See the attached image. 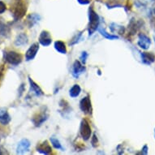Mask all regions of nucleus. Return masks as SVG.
<instances>
[{
  "label": "nucleus",
  "instance_id": "obj_19",
  "mask_svg": "<svg viewBox=\"0 0 155 155\" xmlns=\"http://www.w3.org/2000/svg\"><path fill=\"white\" fill-rule=\"evenodd\" d=\"M10 33V28L3 22H0V38H8Z\"/></svg>",
  "mask_w": 155,
  "mask_h": 155
},
{
  "label": "nucleus",
  "instance_id": "obj_1",
  "mask_svg": "<svg viewBox=\"0 0 155 155\" xmlns=\"http://www.w3.org/2000/svg\"><path fill=\"white\" fill-rule=\"evenodd\" d=\"M27 1L26 0H13L11 7V12L13 19L15 21L21 20L25 15L27 12Z\"/></svg>",
  "mask_w": 155,
  "mask_h": 155
},
{
  "label": "nucleus",
  "instance_id": "obj_27",
  "mask_svg": "<svg viewBox=\"0 0 155 155\" xmlns=\"http://www.w3.org/2000/svg\"><path fill=\"white\" fill-rule=\"evenodd\" d=\"M88 56H89V54H88V53H87L86 51H83V52H82L81 55L80 57V59H81V61L82 64H85Z\"/></svg>",
  "mask_w": 155,
  "mask_h": 155
},
{
  "label": "nucleus",
  "instance_id": "obj_3",
  "mask_svg": "<svg viewBox=\"0 0 155 155\" xmlns=\"http://www.w3.org/2000/svg\"><path fill=\"white\" fill-rule=\"evenodd\" d=\"M3 58L7 63L13 66H17L23 60V57L21 54L14 51H3Z\"/></svg>",
  "mask_w": 155,
  "mask_h": 155
},
{
  "label": "nucleus",
  "instance_id": "obj_32",
  "mask_svg": "<svg viewBox=\"0 0 155 155\" xmlns=\"http://www.w3.org/2000/svg\"><path fill=\"white\" fill-rule=\"evenodd\" d=\"M3 67H1V68H0V80L2 78V76H3Z\"/></svg>",
  "mask_w": 155,
  "mask_h": 155
},
{
  "label": "nucleus",
  "instance_id": "obj_28",
  "mask_svg": "<svg viewBox=\"0 0 155 155\" xmlns=\"http://www.w3.org/2000/svg\"><path fill=\"white\" fill-rule=\"evenodd\" d=\"M6 10H7V6H6V4L3 2H2V1H0V15L5 12Z\"/></svg>",
  "mask_w": 155,
  "mask_h": 155
},
{
  "label": "nucleus",
  "instance_id": "obj_8",
  "mask_svg": "<svg viewBox=\"0 0 155 155\" xmlns=\"http://www.w3.org/2000/svg\"><path fill=\"white\" fill-rule=\"evenodd\" d=\"M31 143L28 139H22L18 143L16 148V153L17 154H25V153L29 151Z\"/></svg>",
  "mask_w": 155,
  "mask_h": 155
},
{
  "label": "nucleus",
  "instance_id": "obj_6",
  "mask_svg": "<svg viewBox=\"0 0 155 155\" xmlns=\"http://www.w3.org/2000/svg\"><path fill=\"white\" fill-rule=\"evenodd\" d=\"M80 109L81 110V111L85 114H92L93 108H92L91 100L89 96H86L83 97L81 102H80Z\"/></svg>",
  "mask_w": 155,
  "mask_h": 155
},
{
  "label": "nucleus",
  "instance_id": "obj_17",
  "mask_svg": "<svg viewBox=\"0 0 155 155\" xmlns=\"http://www.w3.org/2000/svg\"><path fill=\"white\" fill-rule=\"evenodd\" d=\"M28 38L25 33H21L16 37L15 40V45L16 46H25L26 44H28Z\"/></svg>",
  "mask_w": 155,
  "mask_h": 155
},
{
  "label": "nucleus",
  "instance_id": "obj_31",
  "mask_svg": "<svg viewBox=\"0 0 155 155\" xmlns=\"http://www.w3.org/2000/svg\"><path fill=\"white\" fill-rule=\"evenodd\" d=\"M147 153H148V147H147V145H145L142 149V153H144V154H147Z\"/></svg>",
  "mask_w": 155,
  "mask_h": 155
},
{
  "label": "nucleus",
  "instance_id": "obj_15",
  "mask_svg": "<svg viewBox=\"0 0 155 155\" xmlns=\"http://www.w3.org/2000/svg\"><path fill=\"white\" fill-rule=\"evenodd\" d=\"M11 116L5 108H0V124L8 125L11 122Z\"/></svg>",
  "mask_w": 155,
  "mask_h": 155
},
{
  "label": "nucleus",
  "instance_id": "obj_20",
  "mask_svg": "<svg viewBox=\"0 0 155 155\" xmlns=\"http://www.w3.org/2000/svg\"><path fill=\"white\" fill-rule=\"evenodd\" d=\"M54 49L58 51L59 53L65 54H67V47L64 41H56L54 42Z\"/></svg>",
  "mask_w": 155,
  "mask_h": 155
},
{
  "label": "nucleus",
  "instance_id": "obj_24",
  "mask_svg": "<svg viewBox=\"0 0 155 155\" xmlns=\"http://www.w3.org/2000/svg\"><path fill=\"white\" fill-rule=\"evenodd\" d=\"M50 140H51V145H53L54 148H55L56 150H60L62 151L64 150V147L62 146L61 143L59 142V140L57 138H55L54 137H52L50 138Z\"/></svg>",
  "mask_w": 155,
  "mask_h": 155
},
{
  "label": "nucleus",
  "instance_id": "obj_30",
  "mask_svg": "<svg viewBox=\"0 0 155 155\" xmlns=\"http://www.w3.org/2000/svg\"><path fill=\"white\" fill-rule=\"evenodd\" d=\"M92 0H77V2L81 5H87L91 3Z\"/></svg>",
  "mask_w": 155,
  "mask_h": 155
},
{
  "label": "nucleus",
  "instance_id": "obj_11",
  "mask_svg": "<svg viewBox=\"0 0 155 155\" xmlns=\"http://www.w3.org/2000/svg\"><path fill=\"white\" fill-rule=\"evenodd\" d=\"M137 44L138 46L143 50H148L151 45V40L148 36H146L144 33H140L138 36Z\"/></svg>",
  "mask_w": 155,
  "mask_h": 155
},
{
  "label": "nucleus",
  "instance_id": "obj_18",
  "mask_svg": "<svg viewBox=\"0 0 155 155\" xmlns=\"http://www.w3.org/2000/svg\"><path fill=\"white\" fill-rule=\"evenodd\" d=\"M139 28H140V24H139V22L136 21L135 19L132 18L131 21H130V23L128 24V33L133 35V34L137 33V29Z\"/></svg>",
  "mask_w": 155,
  "mask_h": 155
},
{
  "label": "nucleus",
  "instance_id": "obj_2",
  "mask_svg": "<svg viewBox=\"0 0 155 155\" xmlns=\"http://www.w3.org/2000/svg\"><path fill=\"white\" fill-rule=\"evenodd\" d=\"M100 18L97 13L94 10L93 7L89 9V25H88V31L89 36H92L99 27Z\"/></svg>",
  "mask_w": 155,
  "mask_h": 155
},
{
  "label": "nucleus",
  "instance_id": "obj_13",
  "mask_svg": "<svg viewBox=\"0 0 155 155\" xmlns=\"http://www.w3.org/2000/svg\"><path fill=\"white\" fill-rule=\"evenodd\" d=\"M28 82H29V85H30L31 93H33V94L37 97H41L42 96V95H44L43 91L41 90V89L39 87L38 84H36L35 82L31 79L30 76H28Z\"/></svg>",
  "mask_w": 155,
  "mask_h": 155
},
{
  "label": "nucleus",
  "instance_id": "obj_33",
  "mask_svg": "<svg viewBox=\"0 0 155 155\" xmlns=\"http://www.w3.org/2000/svg\"><path fill=\"white\" fill-rule=\"evenodd\" d=\"M3 137H4V133L2 132V130H0V141H1V140H2Z\"/></svg>",
  "mask_w": 155,
  "mask_h": 155
},
{
  "label": "nucleus",
  "instance_id": "obj_23",
  "mask_svg": "<svg viewBox=\"0 0 155 155\" xmlns=\"http://www.w3.org/2000/svg\"><path fill=\"white\" fill-rule=\"evenodd\" d=\"M110 30L111 32L113 33H118L120 35H123L124 33V30L125 28H124V26H121V25H119L117 24H114V23H112L110 25Z\"/></svg>",
  "mask_w": 155,
  "mask_h": 155
},
{
  "label": "nucleus",
  "instance_id": "obj_34",
  "mask_svg": "<svg viewBox=\"0 0 155 155\" xmlns=\"http://www.w3.org/2000/svg\"><path fill=\"white\" fill-rule=\"evenodd\" d=\"M153 15H155V8H154V9H153Z\"/></svg>",
  "mask_w": 155,
  "mask_h": 155
},
{
  "label": "nucleus",
  "instance_id": "obj_5",
  "mask_svg": "<svg viewBox=\"0 0 155 155\" xmlns=\"http://www.w3.org/2000/svg\"><path fill=\"white\" fill-rule=\"evenodd\" d=\"M80 134L84 140H88L90 139L92 134V129L89 123L85 119H83L81 122L80 126Z\"/></svg>",
  "mask_w": 155,
  "mask_h": 155
},
{
  "label": "nucleus",
  "instance_id": "obj_21",
  "mask_svg": "<svg viewBox=\"0 0 155 155\" xmlns=\"http://www.w3.org/2000/svg\"><path fill=\"white\" fill-rule=\"evenodd\" d=\"M81 93V88L79 84H74L73 86L71 87L70 90H69V95L71 97H77Z\"/></svg>",
  "mask_w": 155,
  "mask_h": 155
},
{
  "label": "nucleus",
  "instance_id": "obj_29",
  "mask_svg": "<svg viewBox=\"0 0 155 155\" xmlns=\"http://www.w3.org/2000/svg\"><path fill=\"white\" fill-rule=\"evenodd\" d=\"M25 90V84H21V85L19 87L18 92H19V97H21V95L23 94V93Z\"/></svg>",
  "mask_w": 155,
  "mask_h": 155
},
{
  "label": "nucleus",
  "instance_id": "obj_12",
  "mask_svg": "<svg viewBox=\"0 0 155 155\" xmlns=\"http://www.w3.org/2000/svg\"><path fill=\"white\" fill-rule=\"evenodd\" d=\"M41 20V16L37 13H32L27 16L26 18V24L28 26V28H33V26L36 25Z\"/></svg>",
  "mask_w": 155,
  "mask_h": 155
},
{
  "label": "nucleus",
  "instance_id": "obj_16",
  "mask_svg": "<svg viewBox=\"0 0 155 155\" xmlns=\"http://www.w3.org/2000/svg\"><path fill=\"white\" fill-rule=\"evenodd\" d=\"M140 56L143 64L147 65H150L155 61V55L151 52H142Z\"/></svg>",
  "mask_w": 155,
  "mask_h": 155
},
{
  "label": "nucleus",
  "instance_id": "obj_9",
  "mask_svg": "<svg viewBox=\"0 0 155 155\" xmlns=\"http://www.w3.org/2000/svg\"><path fill=\"white\" fill-rule=\"evenodd\" d=\"M39 43L43 46H49L52 42V38L48 31L43 30L40 33L39 38H38Z\"/></svg>",
  "mask_w": 155,
  "mask_h": 155
},
{
  "label": "nucleus",
  "instance_id": "obj_10",
  "mask_svg": "<svg viewBox=\"0 0 155 155\" xmlns=\"http://www.w3.org/2000/svg\"><path fill=\"white\" fill-rule=\"evenodd\" d=\"M38 51H39V44H38V42H34L33 44H32V46L28 49V51H26V61L33 60V59L35 58V56L37 55V53H38Z\"/></svg>",
  "mask_w": 155,
  "mask_h": 155
},
{
  "label": "nucleus",
  "instance_id": "obj_4",
  "mask_svg": "<svg viewBox=\"0 0 155 155\" xmlns=\"http://www.w3.org/2000/svg\"><path fill=\"white\" fill-rule=\"evenodd\" d=\"M48 117L49 114L46 110V107H43L40 111H38L37 114L33 115V117L32 118V122L35 127H40L48 120Z\"/></svg>",
  "mask_w": 155,
  "mask_h": 155
},
{
  "label": "nucleus",
  "instance_id": "obj_7",
  "mask_svg": "<svg viewBox=\"0 0 155 155\" xmlns=\"http://www.w3.org/2000/svg\"><path fill=\"white\" fill-rule=\"evenodd\" d=\"M86 68L84 66V64L81 63L78 60H76L72 64V68H71V75L75 78H79L80 76L85 71Z\"/></svg>",
  "mask_w": 155,
  "mask_h": 155
},
{
  "label": "nucleus",
  "instance_id": "obj_25",
  "mask_svg": "<svg viewBox=\"0 0 155 155\" xmlns=\"http://www.w3.org/2000/svg\"><path fill=\"white\" fill-rule=\"evenodd\" d=\"M82 33H83V32L76 33V35L74 36L73 38H72L71 41L69 42V46H74V45H76V44L79 43L82 39Z\"/></svg>",
  "mask_w": 155,
  "mask_h": 155
},
{
  "label": "nucleus",
  "instance_id": "obj_26",
  "mask_svg": "<svg viewBox=\"0 0 155 155\" xmlns=\"http://www.w3.org/2000/svg\"><path fill=\"white\" fill-rule=\"evenodd\" d=\"M91 144L92 146L94 148H96L97 146V144H98V140H97V135L94 133L93 135V137H92L91 139Z\"/></svg>",
  "mask_w": 155,
  "mask_h": 155
},
{
  "label": "nucleus",
  "instance_id": "obj_22",
  "mask_svg": "<svg viewBox=\"0 0 155 155\" xmlns=\"http://www.w3.org/2000/svg\"><path fill=\"white\" fill-rule=\"evenodd\" d=\"M97 31L99 32L100 34L102 36H103L105 38H107V39H109V40H115V39H118L119 37L116 35H113V34H110L107 32V31L105 30L104 28H102V27H98L97 28Z\"/></svg>",
  "mask_w": 155,
  "mask_h": 155
},
{
  "label": "nucleus",
  "instance_id": "obj_14",
  "mask_svg": "<svg viewBox=\"0 0 155 155\" xmlns=\"http://www.w3.org/2000/svg\"><path fill=\"white\" fill-rule=\"evenodd\" d=\"M37 151L41 153L42 154H49L52 152V149H51L50 144L46 140H45L37 146Z\"/></svg>",
  "mask_w": 155,
  "mask_h": 155
}]
</instances>
